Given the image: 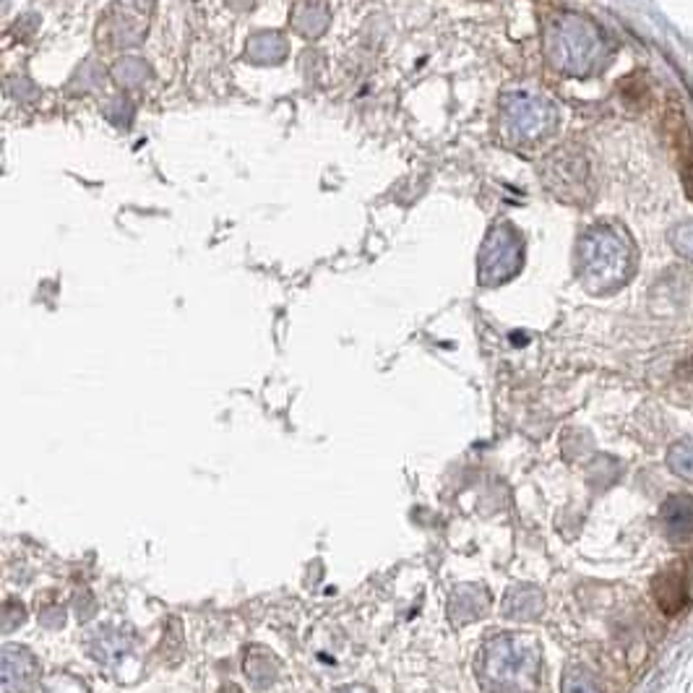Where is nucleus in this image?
Here are the masks:
<instances>
[{
  "mask_svg": "<svg viewBox=\"0 0 693 693\" xmlns=\"http://www.w3.org/2000/svg\"><path fill=\"white\" fill-rule=\"evenodd\" d=\"M277 673H279V664L272 654L266 652V649H253V652H248L245 675L253 685H261V689H264V685L274 683Z\"/></svg>",
  "mask_w": 693,
  "mask_h": 693,
  "instance_id": "7",
  "label": "nucleus"
},
{
  "mask_svg": "<svg viewBox=\"0 0 693 693\" xmlns=\"http://www.w3.org/2000/svg\"><path fill=\"white\" fill-rule=\"evenodd\" d=\"M487 610V594L480 586H462L451 597V620L454 624H470V620L483 618Z\"/></svg>",
  "mask_w": 693,
  "mask_h": 693,
  "instance_id": "5",
  "label": "nucleus"
},
{
  "mask_svg": "<svg viewBox=\"0 0 693 693\" xmlns=\"http://www.w3.org/2000/svg\"><path fill=\"white\" fill-rule=\"evenodd\" d=\"M542 610V594L535 590V586H516V590L508 592L504 613L508 618L516 620H532Z\"/></svg>",
  "mask_w": 693,
  "mask_h": 693,
  "instance_id": "6",
  "label": "nucleus"
},
{
  "mask_svg": "<svg viewBox=\"0 0 693 693\" xmlns=\"http://www.w3.org/2000/svg\"><path fill=\"white\" fill-rule=\"evenodd\" d=\"M660 519L673 542H685L693 535V498L685 493L670 495L662 504Z\"/></svg>",
  "mask_w": 693,
  "mask_h": 693,
  "instance_id": "4",
  "label": "nucleus"
},
{
  "mask_svg": "<svg viewBox=\"0 0 693 693\" xmlns=\"http://www.w3.org/2000/svg\"><path fill=\"white\" fill-rule=\"evenodd\" d=\"M668 464L678 477L693 480V441L675 443L668 454Z\"/></svg>",
  "mask_w": 693,
  "mask_h": 693,
  "instance_id": "8",
  "label": "nucleus"
},
{
  "mask_svg": "<svg viewBox=\"0 0 693 693\" xmlns=\"http://www.w3.org/2000/svg\"><path fill=\"white\" fill-rule=\"evenodd\" d=\"M683 186H685V196L693 201V144L685 148V157H683Z\"/></svg>",
  "mask_w": 693,
  "mask_h": 693,
  "instance_id": "10",
  "label": "nucleus"
},
{
  "mask_svg": "<svg viewBox=\"0 0 693 693\" xmlns=\"http://www.w3.org/2000/svg\"><path fill=\"white\" fill-rule=\"evenodd\" d=\"M40 681V662L30 649L6 647L3 693H30Z\"/></svg>",
  "mask_w": 693,
  "mask_h": 693,
  "instance_id": "3",
  "label": "nucleus"
},
{
  "mask_svg": "<svg viewBox=\"0 0 693 693\" xmlns=\"http://www.w3.org/2000/svg\"><path fill=\"white\" fill-rule=\"evenodd\" d=\"M652 597L664 615H681L691 603L689 561H673L652 579Z\"/></svg>",
  "mask_w": 693,
  "mask_h": 693,
  "instance_id": "2",
  "label": "nucleus"
},
{
  "mask_svg": "<svg viewBox=\"0 0 693 693\" xmlns=\"http://www.w3.org/2000/svg\"><path fill=\"white\" fill-rule=\"evenodd\" d=\"M540 649L532 639L506 634L487 641L480 660V678L487 689L504 693L532 691L540 681Z\"/></svg>",
  "mask_w": 693,
  "mask_h": 693,
  "instance_id": "1",
  "label": "nucleus"
},
{
  "mask_svg": "<svg viewBox=\"0 0 693 693\" xmlns=\"http://www.w3.org/2000/svg\"><path fill=\"white\" fill-rule=\"evenodd\" d=\"M337 693H371V691L363 689V685H350V689H342V691H337Z\"/></svg>",
  "mask_w": 693,
  "mask_h": 693,
  "instance_id": "11",
  "label": "nucleus"
},
{
  "mask_svg": "<svg viewBox=\"0 0 693 693\" xmlns=\"http://www.w3.org/2000/svg\"><path fill=\"white\" fill-rule=\"evenodd\" d=\"M563 693H603L600 691L597 681L590 673H584V670H569V673L563 675V685H561Z\"/></svg>",
  "mask_w": 693,
  "mask_h": 693,
  "instance_id": "9",
  "label": "nucleus"
}]
</instances>
